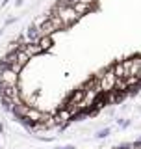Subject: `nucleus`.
<instances>
[{"instance_id": "obj_1", "label": "nucleus", "mask_w": 141, "mask_h": 149, "mask_svg": "<svg viewBox=\"0 0 141 149\" xmlns=\"http://www.w3.org/2000/svg\"><path fill=\"white\" fill-rule=\"evenodd\" d=\"M138 74H139V78H141V67H139V73H138Z\"/></svg>"}]
</instances>
